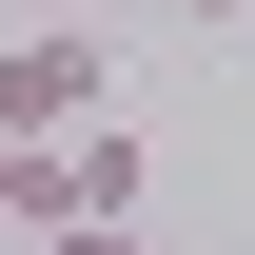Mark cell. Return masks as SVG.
Wrapping results in <instances>:
<instances>
[{
  "label": "cell",
  "instance_id": "obj_1",
  "mask_svg": "<svg viewBox=\"0 0 255 255\" xmlns=\"http://www.w3.org/2000/svg\"><path fill=\"white\" fill-rule=\"evenodd\" d=\"M79 118H118V59H98L79 20H39V39H0V137H79Z\"/></svg>",
  "mask_w": 255,
  "mask_h": 255
},
{
  "label": "cell",
  "instance_id": "obj_2",
  "mask_svg": "<svg viewBox=\"0 0 255 255\" xmlns=\"http://www.w3.org/2000/svg\"><path fill=\"white\" fill-rule=\"evenodd\" d=\"M157 20H196V39H236V20H255V0H157Z\"/></svg>",
  "mask_w": 255,
  "mask_h": 255
}]
</instances>
